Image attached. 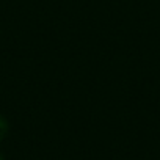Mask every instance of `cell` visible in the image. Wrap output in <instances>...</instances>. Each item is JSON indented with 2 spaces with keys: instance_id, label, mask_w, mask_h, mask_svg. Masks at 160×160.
Segmentation results:
<instances>
[{
  "instance_id": "cell-1",
  "label": "cell",
  "mask_w": 160,
  "mask_h": 160,
  "mask_svg": "<svg viewBox=\"0 0 160 160\" xmlns=\"http://www.w3.org/2000/svg\"><path fill=\"white\" fill-rule=\"evenodd\" d=\"M7 133H8V122L3 116H0V140H3Z\"/></svg>"
},
{
  "instance_id": "cell-2",
  "label": "cell",
  "mask_w": 160,
  "mask_h": 160,
  "mask_svg": "<svg viewBox=\"0 0 160 160\" xmlns=\"http://www.w3.org/2000/svg\"><path fill=\"white\" fill-rule=\"evenodd\" d=\"M0 160H3V157H2V154H0Z\"/></svg>"
}]
</instances>
